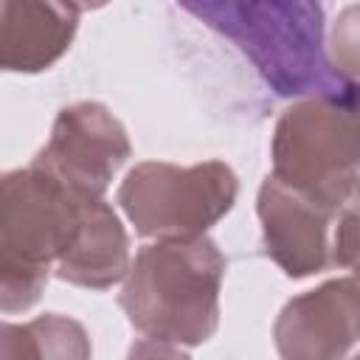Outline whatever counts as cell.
Here are the masks:
<instances>
[{
    "instance_id": "6da1fadb",
    "label": "cell",
    "mask_w": 360,
    "mask_h": 360,
    "mask_svg": "<svg viewBox=\"0 0 360 360\" xmlns=\"http://www.w3.org/2000/svg\"><path fill=\"white\" fill-rule=\"evenodd\" d=\"M177 6L233 42L276 96L357 87L329 62L326 0H177Z\"/></svg>"
},
{
    "instance_id": "7a4b0ae2",
    "label": "cell",
    "mask_w": 360,
    "mask_h": 360,
    "mask_svg": "<svg viewBox=\"0 0 360 360\" xmlns=\"http://www.w3.org/2000/svg\"><path fill=\"white\" fill-rule=\"evenodd\" d=\"M225 267V253L205 233L155 239L129 259L118 307L143 340L186 354L219 326Z\"/></svg>"
},
{
    "instance_id": "3957f363",
    "label": "cell",
    "mask_w": 360,
    "mask_h": 360,
    "mask_svg": "<svg viewBox=\"0 0 360 360\" xmlns=\"http://www.w3.org/2000/svg\"><path fill=\"white\" fill-rule=\"evenodd\" d=\"M79 194L42 166L0 174V315L31 309L79 217Z\"/></svg>"
},
{
    "instance_id": "277c9868",
    "label": "cell",
    "mask_w": 360,
    "mask_h": 360,
    "mask_svg": "<svg viewBox=\"0 0 360 360\" xmlns=\"http://www.w3.org/2000/svg\"><path fill=\"white\" fill-rule=\"evenodd\" d=\"M357 87L301 96L276 121L270 177L323 205L343 208L357 188Z\"/></svg>"
},
{
    "instance_id": "5b68a950",
    "label": "cell",
    "mask_w": 360,
    "mask_h": 360,
    "mask_svg": "<svg viewBox=\"0 0 360 360\" xmlns=\"http://www.w3.org/2000/svg\"><path fill=\"white\" fill-rule=\"evenodd\" d=\"M239 180L222 160L177 166L143 160L118 186V208L143 239L194 236L217 225L236 202Z\"/></svg>"
},
{
    "instance_id": "8992f818",
    "label": "cell",
    "mask_w": 360,
    "mask_h": 360,
    "mask_svg": "<svg viewBox=\"0 0 360 360\" xmlns=\"http://www.w3.org/2000/svg\"><path fill=\"white\" fill-rule=\"evenodd\" d=\"M256 214L264 253L284 276L307 278L354 264V200L332 211L267 177L259 186Z\"/></svg>"
},
{
    "instance_id": "52a82bcc",
    "label": "cell",
    "mask_w": 360,
    "mask_h": 360,
    "mask_svg": "<svg viewBox=\"0 0 360 360\" xmlns=\"http://www.w3.org/2000/svg\"><path fill=\"white\" fill-rule=\"evenodd\" d=\"M129 155L132 143L124 124L101 101H76L59 110L34 163L79 197H104Z\"/></svg>"
},
{
    "instance_id": "ba28073f",
    "label": "cell",
    "mask_w": 360,
    "mask_h": 360,
    "mask_svg": "<svg viewBox=\"0 0 360 360\" xmlns=\"http://www.w3.org/2000/svg\"><path fill=\"white\" fill-rule=\"evenodd\" d=\"M276 349L292 360L340 357L357 343V281L332 278L284 304L273 326Z\"/></svg>"
},
{
    "instance_id": "9c48e42d",
    "label": "cell",
    "mask_w": 360,
    "mask_h": 360,
    "mask_svg": "<svg viewBox=\"0 0 360 360\" xmlns=\"http://www.w3.org/2000/svg\"><path fill=\"white\" fill-rule=\"evenodd\" d=\"M79 14L70 0H0V70L39 73L56 65L79 31Z\"/></svg>"
},
{
    "instance_id": "30bf717a",
    "label": "cell",
    "mask_w": 360,
    "mask_h": 360,
    "mask_svg": "<svg viewBox=\"0 0 360 360\" xmlns=\"http://www.w3.org/2000/svg\"><path fill=\"white\" fill-rule=\"evenodd\" d=\"M129 267V236L104 197H82L68 248L53 264V276L87 290L121 284Z\"/></svg>"
},
{
    "instance_id": "8fae6325",
    "label": "cell",
    "mask_w": 360,
    "mask_h": 360,
    "mask_svg": "<svg viewBox=\"0 0 360 360\" xmlns=\"http://www.w3.org/2000/svg\"><path fill=\"white\" fill-rule=\"evenodd\" d=\"M87 329L62 315L45 312L25 323L0 321V357H90Z\"/></svg>"
},
{
    "instance_id": "7c38bea8",
    "label": "cell",
    "mask_w": 360,
    "mask_h": 360,
    "mask_svg": "<svg viewBox=\"0 0 360 360\" xmlns=\"http://www.w3.org/2000/svg\"><path fill=\"white\" fill-rule=\"evenodd\" d=\"M79 11H93V8H101V6H107L110 0H70Z\"/></svg>"
}]
</instances>
